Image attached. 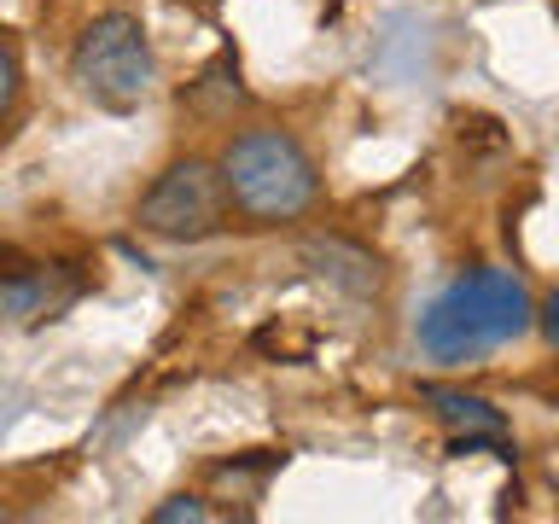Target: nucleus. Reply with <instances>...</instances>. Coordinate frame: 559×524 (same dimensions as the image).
I'll return each mask as SVG.
<instances>
[{"label":"nucleus","mask_w":559,"mask_h":524,"mask_svg":"<svg viewBox=\"0 0 559 524\" xmlns=\"http://www.w3.org/2000/svg\"><path fill=\"white\" fill-rule=\"evenodd\" d=\"M227 210H234V192H227L222 164H210V157H175V164L140 192L134 227L152 239H164V245H192V239L222 234Z\"/></svg>","instance_id":"20e7f679"},{"label":"nucleus","mask_w":559,"mask_h":524,"mask_svg":"<svg viewBox=\"0 0 559 524\" xmlns=\"http://www.w3.org/2000/svg\"><path fill=\"white\" fill-rule=\"evenodd\" d=\"M70 82L99 111H134L157 82V52L146 24L134 12H99L70 47Z\"/></svg>","instance_id":"7ed1b4c3"},{"label":"nucleus","mask_w":559,"mask_h":524,"mask_svg":"<svg viewBox=\"0 0 559 524\" xmlns=\"http://www.w3.org/2000/svg\"><path fill=\"white\" fill-rule=\"evenodd\" d=\"M531 326H536V303H531V291H524L519 274L466 269L426 303L414 338H419V356L426 361L466 367V361H484L489 349L524 338Z\"/></svg>","instance_id":"f257e3e1"},{"label":"nucleus","mask_w":559,"mask_h":524,"mask_svg":"<svg viewBox=\"0 0 559 524\" xmlns=\"http://www.w3.org/2000/svg\"><path fill=\"white\" fill-rule=\"evenodd\" d=\"M12 105H17V59H12V47L0 41V122L12 117Z\"/></svg>","instance_id":"1a4fd4ad"},{"label":"nucleus","mask_w":559,"mask_h":524,"mask_svg":"<svg viewBox=\"0 0 559 524\" xmlns=\"http://www.w3.org/2000/svg\"><path fill=\"white\" fill-rule=\"evenodd\" d=\"M64 297H70V286L52 291L47 269H0V321H41Z\"/></svg>","instance_id":"0eeeda50"},{"label":"nucleus","mask_w":559,"mask_h":524,"mask_svg":"<svg viewBox=\"0 0 559 524\" xmlns=\"http://www.w3.org/2000/svg\"><path fill=\"white\" fill-rule=\"evenodd\" d=\"M0 519H7V507H0Z\"/></svg>","instance_id":"9b49d317"},{"label":"nucleus","mask_w":559,"mask_h":524,"mask_svg":"<svg viewBox=\"0 0 559 524\" xmlns=\"http://www.w3.org/2000/svg\"><path fill=\"white\" fill-rule=\"evenodd\" d=\"M216 164L227 175L234 210L251 222H297L321 199V169L286 129H239Z\"/></svg>","instance_id":"f03ea898"},{"label":"nucleus","mask_w":559,"mask_h":524,"mask_svg":"<svg viewBox=\"0 0 559 524\" xmlns=\"http://www.w3.org/2000/svg\"><path fill=\"white\" fill-rule=\"evenodd\" d=\"M536 326H542V338H548L554 349H559V286L542 297V309H536Z\"/></svg>","instance_id":"9d476101"},{"label":"nucleus","mask_w":559,"mask_h":524,"mask_svg":"<svg viewBox=\"0 0 559 524\" xmlns=\"http://www.w3.org/2000/svg\"><path fill=\"white\" fill-rule=\"evenodd\" d=\"M210 519V507L199 496H175L164 507H152V524H204Z\"/></svg>","instance_id":"6e6552de"},{"label":"nucleus","mask_w":559,"mask_h":524,"mask_svg":"<svg viewBox=\"0 0 559 524\" xmlns=\"http://www.w3.org/2000/svg\"><path fill=\"white\" fill-rule=\"evenodd\" d=\"M304 262L321 279H332L338 291H349V297H373L379 291V257H367L361 245H349V239H309L304 245Z\"/></svg>","instance_id":"423d86ee"},{"label":"nucleus","mask_w":559,"mask_h":524,"mask_svg":"<svg viewBox=\"0 0 559 524\" xmlns=\"http://www.w3.org/2000/svg\"><path fill=\"white\" fill-rule=\"evenodd\" d=\"M419 396L431 402L437 419H443L449 454L496 449L501 461H513V443H507V419H501L496 402H484V396H472V391H449V384H419Z\"/></svg>","instance_id":"39448f33"}]
</instances>
